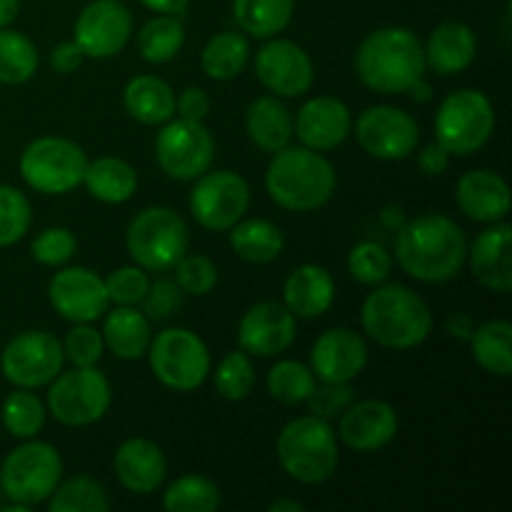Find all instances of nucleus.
<instances>
[{
	"mask_svg": "<svg viewBox=\"0 0 512 512\" xmlns=\"http://www.w3.org/2000/svg\"><path fill=\"white\" fill-rule=\"evenodd\" d=\"M395 258L420 283H448L468 263V238L448 215H418L398 228Z\"/></svg>",
	"mask_w": 512,
	"mask_h": 512,
	"instance_id": "obj_1",
	"label": "nucleus"
},
{
	"mask_svg": "<svg viewBox=\"0 0 512 512\" xmlns=\"http://www.w3.org/2000/svg\"><path fill=\"white\" fill-rule=\"evenodd\" d=\"M425 53L408 28H380L360 43L355 70L363 85L380 95L408 93L425 75Z\"/></svg>",
	"mask_w": 512,
	"mask_h": 512,
	"instance_id": "obj_2",
	"label": "nucleus"
},
{
	"mask_svg": "<svg viewBox=\"0 0 512 512\" xmlns=\"http://www.w3.org/2000/svg\"><path fill=\"white\" fill-rule=\"evenodd\" d=\"M335 168L328 158L310 148H283L273 155L265 170V188L273 203L293 213L318 210L333 198Z\"/></svg>",
	"mask_w": 512,
	"mask_h": 512,
	"instance_id": "obj_3",
	"label": "nucleus"
},
{
	"mask_svg": "<svg viewBox=\"0 0 512 512\" xmlns=\"http://www.w3.org/2000/svg\"><path fill=\"white\" fill-rule=\"evenodd\" d=\"M360 323L368 338L383 348L410 350L428 340L433 313L428 303L405 285H383L365 298Z\"/></svg>",
	"mask_w": 512,
	"mask_h": 512,
	"instance_id": "obj_4",
	"label": "nucleus"
},
{
	"mask_svg": "<svg viewBox=\"0 0 512 512\" xmlns=\"http://www.w3.org/2000/svg\"><path fill=\"white\" fill-rule=\"evenodd\" d=\"M278 463L303 485H320L338 468V435L330 420L318 415L295 418L278 435Z\"/></svg>",
	"mask_w": 512,
	"mask_h": 512,
	"instance_id": "obj_5",
	"label": "nucleus"
},
{
	"mask_svg": "<svg viewBox=\"0 0 512 512\" xmlns=\"http://www.w3.org/2000/svg\"><path fill=\"white\" fill-rule=\"evenodd\" d=\"M125 248L143 270L163 273L188 253V225L175 210L153 205L140 210L128 225Z\"/></svg>",
	"mask_w": 512,
	"mask_h": 512,
	"instance_id": "obj_6",
	"label": "nucleus"
},
{
	"mask_svg": "<svg viewBox=\"0 0 512 512\" xmlns=\"http://www.w3.org/2000/svg\"><path fill=\"white\" fill-rule=\"evenodd\" d=\"M495 133V110L488 95L475 88L450 93L435 113V138L450 155H473Z\"/></svg>",
	"mask_w": 512,
	"mask_h": 512,
	"instance_id": "obj_7",
	"label": "nucleus"
},
{
	"mask_svg": "<svg viewBox=\"0 0 512 512\" xmlns=\"http://www.w3.org/2000/svg\"><path fill=\"white\" fill-rule=\"evenodd\" d=\"M63 480V460L60 453L48 443L30 438L18 445L0 468V488L5 498L13 503L33 508L45 503Z\"/></svg>",
	"mask_w": 512,
	"mask_h": 512,
	"instance_id": "obj_8",
	"label": "nucleus"
},
{
	"mask_svg": "<svg viewBox=\"0 0 512 512\" xmlns=\"http://www.w3.org/2000/svg\"><path fill=\"white\" fill-rule=\"evenodd\" d=\"M88 155L78 143L68 138L33 140L20 155V175L33 190L45 195H65L83 185Z\"/></svg>",
	"mask_w": 512,
	"mask_h": 512,
	"instance_id": "obj_9",
	"label": "nucleus"
},
{
	"mask_svg": "<svg viewBox=\"0 0 512 512\" xmlns=\"http://www.w3.org/2000/svg\"><path fill=\"white\" fill-rule=\"evenodd\" d=\"M150 358L155 378L165 388L190 393L198 390L208 380L210 355L203 340L185 328H168L150 340V348L145 353Z\"/></svg>",
	"mask_w": 512,
	"mask_h": 512,
	"instance_id": "obj_10",
	"label": "nucleus"
},
{
	"mask_svg": "<svg viewBox=\"0 0 512 512\" xmlns=\"http://www.w3.org/2000/svg\"><path fill=\"white\" fill-rule=\"evenodd\" d=\"M110 383L95 365L90 368H70L68 373L60 370L58 378L50 383L48 408L58 423L68 428H85L93 425L108 413Z\"/></svg>",
	"mask_w": 512,
	"mask_h": 512,
	"instance_id": "obj_11",
	"label": "nucleus"
},
{
	"mask_svg": "<svg viewBox=\"0 0 512 512\" xmlns=\"http://www.w3.org/2000/svg\"><path fill=\"white\" fill-rule=\"evenodd\" d=\"M155 158L168 178L198 180L213 165V133L198 120L170 118L155 138Z\"/></svg>",
	"mask_w": 512,
	"mask_h": 512,
	"instance_id": "obj_12",
	"label": "nucleus"
},
{
	"mask_svg": "<svg viewBox=\"0 0 512 512\" xmlns=\"http://www.w3.org/2000/svg\"><path fill=\"white\" fill-rule=\"evenodd\" d=\"M63 363L65 355L60 340L43 330H25L15 335L0 355V370L5 380L15 388L28 390L53 383L63 370Z\"/></svg>",
	"mask_w": 512,
	"mask_h": 512,
	"instance_id": "obj_13",
	"label": "nucleus"
},
{
	"mask_svg": "<svg viewBox=\"0 0 512 512\" xmlns=\"http://www.w3.org/2000/svg\"><path fill=\"white\" fill-rule=\"evenodd\" d=\"M250 205V188L243 175L233 170H215L203 173L190 193L193 218L205 230L223 233L245 218Z\"/></svg>",
	"mask_w": 512,
	"mask_h": 512,
	"instance_id": "obj_14",
	"label": "nucleus"
},
{
	"mask_svg": "<svg viewBox=\"0 0 512 512\" xmlns=\"http://www.w3.org/2000/svg\"><path fill=\"white\" fill-rule=\"evenodd\" d=\"M133 35V18L120 0H93L75 20L73 40L85 58H115Z\"/></svg>",
	"mask_w": 512,
	"mask_h": 512,
	"instance_id": "obj_15",
	"label": "nucleus"
},
{
	"mask_svg": "<svg viewBox=\"0 0 512 512\" xmlns=\"http://www.w3.org/2000/svg\"><path fill=\"white\" fill-rule=\"evenodd\" d=\"M355 138L365 153L380 160H403L418 148L420 130L413 115L393 105H373L355 123Z\"/></svg>",
	"mask_w": 512,
	"mask_h": 512,
	"instance_id": "obj_16",
	"label": "nucleus"
},
{
	"mask_svg": "<svg viewBox=\"0 0 512 512\" xmlns=\"http://www.w3.org/2000/svg\"><path fill=\"white\" fill-rule=\"evenodd\" d=\"M255 73L270 93L283 98L305 95L315 78L313 60L308 58V53L293 40L275 38V35L255 53Z\"/></svg>",
	"mask_w": 512,
	"mask_h": 512,
	"instance_id": "obj_17",
	"label": "nucleus"
},
{
	"mask_svg": "<svg viewBox=\"0 0 512 512\" xmlns=\"http://www.w3.org/2000/svg\"><path fill=\"white\" fill-rule=\"evenodd\" d=\"M50 305L68 323H95L108 313V290L105 280L88 268H63L50 280Z\"/></svg>",
	"mask_w": 512,
	"mask_h": 512,
	"instance_id": "obj_18",
	"label": "nucleus"
},
{
	"mask_svg": "<svg viewBox=\"0 0 512 512\" xmlns=\"http://www.w3.org/2000/svg\"><path fill=\"white\" fill-rule=\"evenodd\" d=\"M298 335L295 315L280 303H258L243 315L238 325L240 350L255 358H273L285 353Z\"/></svg>",
	"mask_w": 512,
	"mask_h": 512,
	"instance_id": "obj_19",
	"label": "nucleus"
},
{
	"mask_svg": "<svg viewBox=\"0 0 512 512\" xmlns=\"http://www.w3.org/2000/svg\"><path fill=\"white\" fill-rule=\"evenodd\" d=\"M368 365V345L348 328L325 330L310 350V370L318 380L353 383Z\"/></svg>",
	"mask_w": 512,
	"mask_h": 512,
	"instance_id": "obj_20",
	"label": "nucleus"
},
{
	"mask_svg": "<svg viewBox=\"0 0 512 512\" xmlns=\"http://www.w3.org/2000/svg\"><path fill=\"white\" fill-rule=\"evenodd\" d=\"M338 435L355 453H375L398 435V413L385 400H360L340 415Z\"/></svg>",
	"mask_w": 512,
	"mask_h": 512,
	"instance_id": "obj_21",
	"label": "nucleus"
},
{
	"mask_svg": "<svg viewBox=\"0 0 512 512\" xmlns=\"http://www.w3.org/2000/svg\"><path fill=\"white\" fill-rule=\"evenodd\" d=\"M350 128H353V118H350L348 105L333 95H320V98L308 100L298 110L293 133L298 135L305 148L325 153V150H333L345 143Z\"/></svg>",
	"mask_w": 512,
	"mask_h": 512,
	"instance_id": "obj_22",
	"label": "nucleus"
},
{
	"mask_svg": "<svg viewBox=\"0 0 512 512\" xmlns=\"http://www.w3.org/2000/svg\"><path fill=\"white\" fill-rule=\"evenodd\" d=\"M512 228L505 220L490 223L475 238L473 248L468 245V260L473 278L493 293H508L512 288Z\"/></svg>",
	"mask_w": 512,
	"mask_h": 512,
	"instance_id": "obj_23",
	"label": "nucleus"
},
{
	"mask_svg": "<svg viewBox=\"0 0 512 512\" xmlns=\"http://www.w3.org/2000/svg\"><path fill=\"white\" fill-rule=\"evenodd\" d=\"M113 468L125 490L135 495H148L165 483L168 460L153 440L130 438L115 450Z\"/></svg>",
	"mask_w": 512,
	"mask_h": 512,
	"instance_id": "obj_24",
	"label": "nucleus"
},
{
	"mask_svg": "<svg viewBox=\"0 0 512 512\" xmlns=\"http://www.w3.org/2000/svg\"><path fill=\"white\" fill-rule=\"evenodd\" d=\"M458 208L475 223H500L510 213V188L495 170H470L458 180Z\"/></svg>",
	"mask_w": 512,
	"mask_h": 512,
	"instance_id": "obj_25",
	"label": "nucleus"
},
{
	"mask_svg": "<svg viewBox=\"0 0 512 512\" xmlns=\"http://www.w3.org/2000/svg\"><path fill=\"white\" fill-rule=\"evenodd\" d=\"M423 53L425 65L433 68V73L448 78V75H458L473 65L475 55H478V38H475L473 28H468L465 23L448 20L430 33Z\"/></svg>",
	"mask_w": 512,
	"mask_h": 512,
	"instance_id": "obj_26",
	"label": "nucleus"
},
{
	"mask_svg": "<svg viewBox=\"0 0 512 512\" xmlns=\"http://www.w3.org/2000/svg\"><path fill=\"white\" fill-rule=\"evenodd\" d=\"M283 300L295 318H320L335 300L333 275L320 265H300L285 280Z\"/></svg>",
	"mask_w": 512,
	"mask_h": 512,
	"instance_id": "obj_27",
	"label": "nucleus"
},
{
	"mask_svg": "<svg viewBox=\"0 0 512 512\" xmlns=\"http://www.w3.org/2000/svg\"><path fill=\"white\" fill-rule=\"evenodd\" d=\"M150 320L135 305H118L105 315L103 343L115 358L140 360L150 348Z\"/></svg>",
	"mask_w": 512,
	"mask_h": 512,
	"instance_id": "obj_28",
	"label": "nucleus"
},
{
	"mask_svg": "<svg viewBox=\"0 0 512 512\" xmlns=\"http://www.w3.org/2000/svg\"><path fill=\"white\" fill-rule=\"evenodd\" d=\"M245 130L248 138L265 153H278L288 148L293 140V118L290 110L273 95L255 98L245 113Z\"/></svg>",
	"mask_w": 512,
	"mask_h": 512,
	"instance_id": "obj_29",
	"label": "nucleus"
},
{
	"mask_svg": "<svg viewBox=\"0 0 512 512\" xmlns=\"http://www.w3.org/2000/svg\"><path fill=\"white\" fill-rule=\"evenodd\" d=\"M123 103L130 118L143 125H163L175 115L173 88L155 75H138L128 80L123 90Z\"/></svg>",
	"mask_w": 512,
	"mask_h": 512,
	"instance_id": "obj_30",
	"label": "nucleus"
},
{
	"mask_svg": "<svg viewBox=\"0 0 512 512\" xmlns=\"http://www.w3.org/2000/svg\"><path fill=\"white\" fill-rule=\"evenodd\" d=\"M83 185L100 203L120 205L133 198L138 190V173L133 165L120 158H98L85 168Z\"/></svg>",
	"mask_w": 512,
	"mask_h": 512,
	"instance_id": "obj_31",
	"label": "nucleus"
},
{
	"mask_svg": "<svg viewBox=\"0 0 512 512\" xmlns=\"http://www.w3.org/2000/svg\"><path fill=\"white\" fill-rule=\"evenodd\" d=\"M230 230H233V233H230V245H233L235 255L248 260V263H273L275 258H280V253H283L285 248L283 233H280L278 225L270 223V220H238Z\"/></svg>",
	"mask_w": 512,
	"mask_h": 512,
	"instance_id": "obj_32",
	"label": "nucleus"
},
{
	"mask_svg": "<svg viewBox=\"0 0 512 512\" xmlns=\"http://www.w3.org/2000/svg\"><path fill=\"white\" fill-rule=\"evenodd\" d=\"M250 60V43L245 35L225 30L213 35L200 53L203 73L213 80H233L245 70Z\"/></svg>",
	"mask_w": 512,
	"mask_h": 512,
	"instance_id": "obj_33",
	"label": "nucleus"
},
{
	"mask_svg": "<svg viewBox=\"0 0 512 512\" xmlns=\"http://www.w3.org/2000/svg\"><path fill=\"white\" fill-rule=\"evenodd\" d=\"M295 0H233V15L253 38H273L293 20Z\"/></svg>",
	"mask_w": 512,
	"mask_h": 512,
	"instance_id": "obj_34",
	"label": "nucleus"
},
{
	"mask_svg": "<svg viewBox=\"0 0 512 512\" xmlns=\"http://www.w3.org/2000/svg\"><path fill=\"white\" fill-rule=\"evenodd\" d=\"M473 343V358L488 373L498 378H510L512 373V325L508 320H488L478 325L470 335Z\"/></svg>",
	"mask_w": 512,
	"mask_h": 512,
	"instance_id": "obj_35",
	"label": "nucleus"
},
{
	"mask_svg": "<svg viewBox=\"0 0 512 512\" xmlns=\"http://www.w3.org/2000/svg\"><path fill=\"white\" fill-rule=\"evenodd\" d=\"M185 45V25L180 15H163L148 20L138 33V50L148 63L160 65L173 60Z\"/></svg>",
	"mask_w": 512,
	"mask_h": 512,
	"instance_id": "obj_36",
	"label": "nucleus"
},
{
	"mask_svg": "<svg viewBox=\"0 0 512 512\" xmlns=\"http://www.w3.org/2000/svg\"><path fill=\"white\" fill-rule=\"evenodd\" d=\"M220 503V488L203 475H183L163 493V508L168 512H215Z\"/></svg>",
	"mask_w": 512,
	"mask_h": 512,
	"instance_id": "obj_37",
	"label": "nucleus"
},
{
	"mask_svg": "<svg viewBox=\"0 0 512 512\" xmlns=\"http://www.w3.org/2000/svg\"><path fill=\"white\" fill-rule=\"evenodd\" d=\"M38 63L40 55L33 40L25 38L23 33H15V30L0 28V83H28L38 70Z\"/></svg>",
	"mask_w": 512,
	"mask_h": 512,
	"instance_id": "obj_38",
	"label": "nucleus"
},
{
	"mask_svg": "<svg viewBox=\"0 0 512 512\" xmlns=\"http://www.w3.org/2000/svg\"><path fill=\"white\" fill-rule=\"evenodd\" d=\"M50 512H105L110 510V500L105 488L98 480L88 475H73L68 480H60L58 488L50 495Z\"/></svg>",
	"mask_w": 512,
	"mask_h": 512,
	"instance_id": "obj_39",
	"label": "nucleus"
},
{
	"mask_svg": "<svg viewBox=\"0 0 512 512\" xmlns=\"http://www.w3.org/2000/svg\"><path fill=\"white\" fill-rule=\"evenodd\" d=\"M265 383H268L270 398H275L283 405H300L310 398L318 378H315V373L305 363L280 360V363H275L268 370Z\"/></svg>",
	"mask_w": 512,
	"mask_h": 512,
	"instance_id": "obj_40",
	"label": "nucleus"
},
{
	"mask_svg": "<svg viewBox=\"0 0 512 512\" xmlns=\"http://www.w3.org/2000/svg\"><path fill=\"white\" fill-rule=\"evenodd\" d=\"M0 418H3V428L8 430L13 438L30 440L43 430L45 408L43 403H40L38 395L30 393L28 388H18L15 393H10L8 398L3 400Z\"/></svg>",
	"mask_w": 512,
	"mask_h": 512,
	"instance_id": "obj_41",
	"label": "nucleus"
},
{
	"mask_svg": "<svg viewBox=\"0 0 512 512\" xmlns=\"http://www.w3.org/2000/svg\"><path fill=\"white\" fill-rule=\"evenodd\" d=\"M213 383L220 398L230 400V403L248 398L255 385V368L250 355L245 350L225 355L218 368H215Z\"/></svg>",
	"mask_w": 512,
	"mask_h": 512,
	"instance_id": "obj_42",
	"label": "nucleus"
},
{
	"mask_svg": "<svg viewBox=\"0 0 512 512\" xmlns=\"http://www.w3.org/2000/svg\"><path fill=\"white\" fill-rule=\"evenodd\" d=\"M33 223L30 200L13 185H0V248L20 243Z\"/></svg>",
	"mask_w": 512,
	"mask_h": 512,
	"instance_id": "obj_43",
	"label": "nucleus"
},
{
	"mask_svg": "<svg viewBox=\"0 0 512 512\" xmlns=\"http://www.w3.org/2000/svg\"><path fill=\"white\" fill-rule=\"evenodd\" d=\"M348 270L358 283L380 285L390 278L393 270V258L380 243H358L348 255Z\"/></svg>",
	"mask_w": 512,
	"mask_h": 512,
	"instance_id": "obj_44",
	"label": "nucleus"
},
{
	"mask_svg": "<svg viewBox=\"0 0 512 512\" xmlns=\"http://www.w3.org/2000/svg\"><path fill=\"white\" fill-rule=\"evenodd\" d=\"M175 268V283L183 293L190 295H208L210 290L218 285V268L210 258L205 255H193L185 253Z\"/></svg>",
	"mask_w": 512,
	"mask_h": 512,
	"instance_id": "obj_45",
	"label": "nucleus"
},
{
	"mask_svg": "<svg viewBox=\"0 0 512 512\" xmlns=\"http://www.w3.org/2000/svg\"><path fill=\"white\" fill-rule=\"evenodd\" d=\"M103 350V333H98L90 323H75V328L65 335L63 355L73 368L98 365L100 358H103Z\"/></svg>",
	"mask_w": 512,
	"mask_h": 512,
	"instance_id": "obj_46",
	"label": "nucleus"
},
{
	"mask_svg": "<svg viewBox=\"0 0 512 512\" xmlns=\"http://www.w3.org/2000/svg\"><path fill=\"white\" fill-rule=\"evenodd\" d=\"M150 288V278L140 265H123V268L113 270L105 280V290H108L110 303L115 305H138L143 303L145 293Z\"/></svg>",
	"mask_w": 512,
	"mask_h": 512,
	"instance_id": "obj_47",
	"label": "nucleus"
},
{
	"mask_svg": "<svg viewBox=\"0 0 512 512\" xmlns=\"http://www.w3.org/2000/svg\"><path fill=\"white\" fill-rule=\"evenodd\" d=\"M75 250H78L75 235L70 233L68 228H58V225H55V228H45L43 233L33 240V245H30L33 258L38 260L40 265H50V268L70 263Z\"/></svg>",
	"mask_w": 512,
	"mask_h": 512,
	"instance_id": "obj_48",
	"label": "nucleus"
},
{
	"mask_svg": "<svg viewBox=\"0 0 512 512\" xmlns=\"http://www.w3.org/2000/svg\"><path fill=\"white\" fill-rule=\"evenodd\" d=\"M355 390L350 383H328V380H320V385L315 383L313 393L305 400L310 408V413L318 415V418H340L345 410L353 405Z\"/></svg>",
	"mask_w": 512,
	"mask_h": 512,
	"instance_id": "obj_49",
	"label": "nucleus"
},
{
	"mask_svg": "<svg viewBox=\"0 0 512 512\" xmlns=\"http://www.w3.org/2000/svg\"><path fill=\"white\" fill-rule=\"evenodd\" d=\"M180 303H183V290L175 280H155L143 298V313L148 315V320H165L175 315Z\"/></svg>",
	"mask_w": 512,
	"mask_h": 512,
	"instance_id": "obj_50",
	"label": "nucleus"
},
{
	"mask_svg": "<svg viewBox=\"0 0 512 512\" xmlns=\"http://www.w3.org/2000/svg\"><path fill=\"white\" fill-rule=\"evenodd\" d=\"M175 113L185 120H198L203 123L205 115L210 113V95L203 88H185L175 98Z\"/></svg>",
	"mask_w": 512,
	"mask_h": 512,
	"instance_id": "obj_51",
	"label": "nucleus"
},
{
	"mask_svg": "<svg viewBox=\"0 0 512 512\" xmlns=\"http://www.w3.org/2000/svg\"><path fill=\"white\" fill-rule=\"evenodd\" d=\"M83 50L78 48L75 40H68V43H60L55 45V50L50 53V65H53L55 73L60 75H70L83 65Z\"/></svg>",
	"mask_w": 512,
	"mask_h": 512,
	"instance_id": "obj_52",
	"label": "nucleus"
},
{
	"mask_svg": "<svg viewBox=\"0 0 512 512\" xmlns=\"http://www.w3.org/2000/svg\"><path fill=\"white\" fill-rule=\"evenodd\" d=\"M450 165V153L443 148V145L435 140V143L425 145L418 155V168L423 170L425 175H443Z\"/></svg>",
	"mask_w": 512,
	"mask_h": 512,
	"instance_id": "obj_53",
	"label": "nucleus"
},
{
	"mask_svg": "<svg viewBox=\"0 0 512 512\" xmlns=\"http://www.w3.org/2000/svg\"><path fill=\"white\" fill-rule=\"evenodd\" d=\"M148 10L163 15H183L188 10L190 0H140Z\"/></svg>",
	"mask_w": 512,
	"mask_h": 512,
	"instance_id": "obj_54",
	"label": "nucleus"
},
{
	"mask_svg": "<svg viewBox=\"0 0 512 512\" xmlns=\"http://www.w3.org/2000/svg\"><path fill=\"white\" fill-rule=\"evenodd\" d=\"M448 330L453 335H458V338H468L473 335V323H470L468 315H455V318L448 320Z\"/></svg>",
	"mask_w": 512,
	"mask_h": 512,
	"instance_id": "obj_55",
	"label": "nucleus"
},
{
	"mask_svg": "<svg viewBox=\"0 0 512 512\" xmlns=\"http://www.w3.org/2000/svg\"><path fill=\"white\" fill-rule=\"evenodd\" d=\"M20 13V0H0V28H8Z\"/></svg>",
	"mask_w": 512,
	"mask_h": 512,
	"instance_id": "obj_56",
	"label": "nucleus"
},
{
	"mask_svg": "<svg viewBox=\"0 0 512 512\" xmlns=\"http://www.w3.org/2000/svg\"><path fill=\"white\" fill-rule=\"evenodd\" d=\"M408 93H410V98L415 100V103H425V100H430V98H433V90H430V85L425 83L423 78H420L418 83H415L413 88L408 90Z\"/></svg>",
	"mask_w": 512,
	"mask_h": 512,
	"instance_id": "obj_57",
	"label": "nucleus"
},
{
	"mask_svg": "<svg viewBox=\"0 0 512 512\" xmlns=\"http://www.w3.org/2000/svg\"><path fill=\"white\" fill-rule=\"evenodd\" d=\"M268 510L270 512H283V510L300 512V510H303V505H300L298 500H273V503L268 505Z\"/></svg>",
	"mask_w": 512,
	"mask_h": 512,
	"instance_id": "obj_58",
	"label": "nucleus"
}]
</instances>
